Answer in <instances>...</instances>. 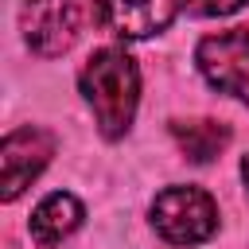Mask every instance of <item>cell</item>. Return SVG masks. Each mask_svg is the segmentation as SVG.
<instances>
[{"label":"cell","mask_w":249,"mask_h":249,"mask_svg":"<svg viewBox=\"0 0 249 249\" xmlns=\"http://www.w3.org/2000/svg\"><path fill=\"white\" fill-rule=\"evenodd\" d=\"M82 93L89 97L97 124L109 140L124 136L136 113V97H140V74L136 62L121 51V47H101L86 58L82 66Z\"/></svg>","instance_id":"6da1fadb"},{"label":"cell","mask_w":249,"mask_h":249,"mask_svg":"<svg viewBox=\"0 0 249 249\" xmlns=\"http://www.w3.org/2000/svg\"><path fill=\"white\" fill-rule=\"evenodd\" d=\"M23 35L27 47L43 58L62 54L74 47L82 31V4L78 0H27L23 4Z\"/></svg>","instance_id":"277c9868"},{"label":"cell","mask_w":249,"mask_h":249,"mask_svg":"<svg viewBox=\"0 0 249 249\" xmlns=\"http://www.w3.org/2000/svg\"><path fill=\"white\" fill-rule=\"evenodd\" d=\"M105 4V19L117 35L128 39H148L156 31H163L175 12H183L187 0H101Z\"/></svg>","instance_id":"8992f818"},{"label":"cell","mask_w":249,"mask_h":249,"mask_svg":"<svg viewBox=\"0 0 249 249\" xmlns=\"http://www.w3.org/2000/svg\"><path fill=\"white\" fill-rule=\"evenodd\" d=\"M245 0H187L183 4V12H191V16H230V12H237Z\"/></svg>","instance_id":"9c48e42d"},{"label":"cell","mask_w":249,"mask_h":249,"mask_svg":"<svg viewBox=\"0 0 249 249\" xmlns=\"http://www.w3.org/2000/svg\"><path fill=\"white\" fill-rule=\"evenodd\" d=\"M198 70L222 93H233L249 105V31H218L198 43Z\"/></svg>","instance_id":"3957f363"},{"label":"cell","mask_w":249,"mask_h":249,"mask_svg":"<svg viewBox=\"0 0 249 249\" xmlns=\"http://www.w3.org/2000/svg\"><path fill=\"white\" fill-rule=\"evenodd\" d=\"M241 175H245V187H249V156L241 160Z\"/></svg>","instance_id":"30bf717a"},{"label":"cell","mask_w":249,"mask_h":249,"mask_svg":"<svg viewBox=\"0 0 249 249\" xmlns=\"http://www.w3.org/2000/svg\"><path fill=\"white\" fill-rule=\"evenodd\" d=\"M82 226V202L66 191H54L39 202V210L31 214V237L39 245H54L66 233H74Z\"/></svg>","instance_id":"52a82bcc"},{"label":"cell","mask_w":249,"mask_h":249,"mask_svg":"<svg viewBox=\"0 0 249 249\" xmlns=\"http://www.w3.org/2000/svg\"><path fill=\"white\" fill-rule=\"evenodd\" d=\"M54 156V136L47 128H16L4 136L0 167H4V198L12 202Z\"/></svg>","instance_id":"5b68a950"},{"label":"cell","mask_w":249,"mask_h":249,"mask_svg":"<svg viewBox=\"0 0 249 249\" xmlns=\"http://www.w3.org/2000/svg\"><path fill=\"white\" fill-rule=\"evenodd\" d=\"M152 222L167 245H195L218 230V206L198 187H167L152 202Z\"/></svg>","instance_id":"7a4b0ae2"},{"label":"cell","mask_w":249,"mask_h":249,"mask_svg":"<svg viewBox=\"0 0 249 249\" xmlns=\"http://www.w3.org/2000/svg\"><path fill=\"white\" fill-rule=\"evenodd\" d=\"M171 136L183 148V156L195 160V163L222 156L226 144H230V128L218 124V121H171Z\"/></svg>","instance_id":"ba28073f"}]
</instances>
